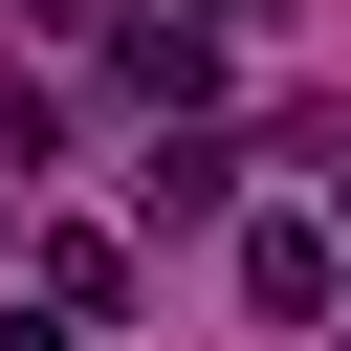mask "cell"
<instances>
[{"label": "cell", "mask_w": 351, "mask_h": 351, "mask_svg": "<svg viewBox=\"0 0 351 351\" xmlns=\"http://www.w3.org/2000/svg\"><path fill=\"white\" fill-rule=\"evenodd\" d=\"M197 22H219V44H241V22H285V0H197Z\"/></svg>", "instance_id": "obj_5"}, {"label": "cell", "mask_w": 351, "mask_h": 351, "mask_svg": "<svg viewBox=\"0 0 351 351\" xmlns=\"http://www.w3.org/2000/svg\"><path fill=\"white\" fill-rule=\"evenodd\" d=\"M285 154H307V176H329V197H351V110H307V132H285Z\"/></svg>", "instance_id": "obj_2"}, {"label": "cell", "mask_w": 351, "mask_h": 351, "mask_svg": "<svg viewBox=\"0 0 351 351\" xmlns=\"http://www.w3.org/2000/svg\"><path fill=\"white\" fill-rule=\"evenodd\" d=\"M241 307H263V329H329V307H351V241H329V219H263V241H241Z\"/></svg>", "instance_id": "obj_1"}, {"label": "cell", "mask_w": 351, "mask_h": 351, "mask_svg": "<svg viewBox=\"0 0 351 351\" xmlns=\"http://www.w3.org/2000/svg\"><path fill=\"white\" fill-rule=\"evenodd\" d=\"M22 22H66V44H88V22H110V0H22Z\"/></svg>", "instance_id": "obj_4"}, {"label": "cell", "mask_w": 351, "mask_h": 351, "mask_svg": "<svg viewBox=\"0 0 351 351\" xmlns=\"http://www.w3.org/2000/svg\"><path fill=\"white\" fill-rule=\"evenodd\" d=\"M0 351H88V329H66V307H0Z\"/></svg>", "instance_id": "obj_3"}]
</instances>
